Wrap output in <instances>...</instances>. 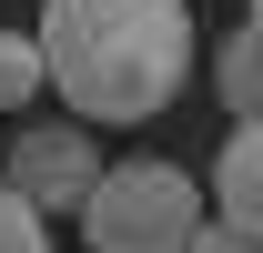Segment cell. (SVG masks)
<instances>
[{
  "mask_svg": "<svg viewBox=\"0 0 263 253\" xmlns=\"http://www.w3.org/2000/svg\"><path fill=\"white\" fill-rule=\"evenodd\" d=\"M0 172L31 192L41 213H71V223H81V203L101 192L111 162H101V132L71 112V122H10V162H0Z\"/></svg>",
  "mask_w": 263,
  "mask_h": 253,
  "instance_id": "3",
  "label": "cell"
},
{
  "mask_svg": "<svg viewBox=\"0 0 263 253\" xmlns=\"http://www.w3.org/2000/svg\"><path fill=\"white\" fill-rule=\"evenodd\" d=\"M213 213L243 223V233H263V122H233L223 162H213Z\"/></svg>",
  "mask_w": 263,
  "mask_h": 253,
  "instance_id": "4",
  "label": "cell"
},
{
  "mask_svg": "<svg viewBox=\"0 0 263 253\" xmlns=\"http://www.w3.org/2000/svg\"><path fill=\"white\" fill-rule=\"evenodd\" d=\"M253 31H263V0H253Z\"/></svg>",
  "mask_w": 263,
  "mask_h": 253,
  "instance_id": "9",
  "label": "cell"
},
{
  "mask_svg": "<svg viewBox=\"0 0 263 253\" xmlns=\"http://www.w3.org/2000/svg\"><path fill=\"white\" fill-rule=\"evenodd\" d=\"M51 92V61H41V31H0V122H21L31 101Z\"/></svg>",
  "mask_w": 263,
  "mask_h": 253,
  "instance_id": "6",
  "label": "cell"
},
{
  "mask_svg": "<svg viewBox=\"0 0 263 253\" xmlns=\"http://www.w3.org/2000/svg\"><path fill=\"white\" fill-rule=\"evenodd\" d=\"M31 31H41L61 112H81L101 132L162 122L193 81V41H202L182 0H41Z\"/></svg>",
  "mask_w": 263,
  "mask_h": 253,
  "instance_id": "1",
  "label": "cell"
},
{
  "mask_svg": "<svg viewBox=\"0 0 263 253\" xmlns=\"http://www.w3.org/2000/svg\"><path fill=\"white\" fill-rule=\"evenodd\" d=\"M213 92H223L233 122H263V31H253V21L213 51Z\"/></svg>",
  "mask_w": 263,
  "mask_h": 253,
  "instance_id": "5",
  "label": "cell"
},
{
  "mask_svg": "<svg viewBox=\"0 0 263 253\" xmlns=\"http://www.w3.org/2000/svg\"><path fill=\"white\" fill-rule=\"evenodd\" d=\"M193 253H263V233H243V223H223V213H213V223L193 233Z\"/></svg>",
  "mask_w": 263,
  "mask_h": 253,
  "instance_id": "8",
  "label": "cell"
},
{
  "mask_svg": "<svg viewBox=\"0 0 263 253\" xmlns=\"http://www.w3.org/2000/svg\"><path fill=\"white\" fill-rule=\"evenodd\" d=\"M0 253H51V213L0 172Z\"/></svg>",
  "mask_w": 263,
  "mask_h": 253,
  "instance_id": "7",
  "label": "cell"
},
{
  "mask_svg": "<svg viewBox=\"0 0 263 253\" xmlns=\"http://www.w3.org/2000/svg\"><path fill=\"white\" fill-rule=\"evenodd\" d=\"M213 223V192L162 152H132L101 172V192L81 203V243L91 253H193V233Z\"/></svg>",
  "mask_w": 263,
  "mask_h": 253,
  "instance_id": "2",
  "label": "cell"
}]
</instances>
